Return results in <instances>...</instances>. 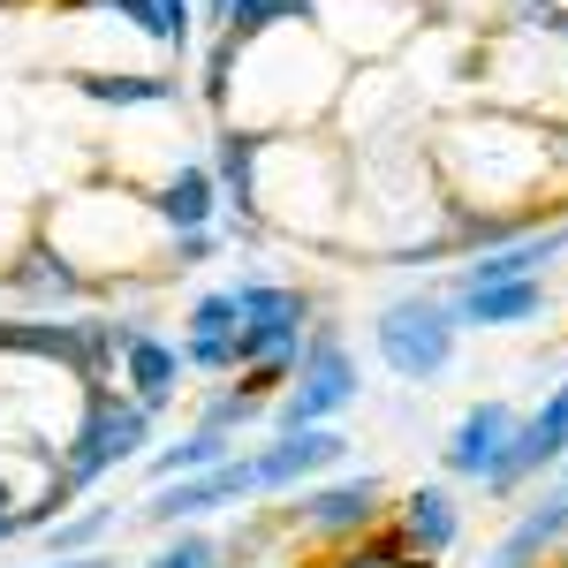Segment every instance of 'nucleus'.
Here are the masks:
<instances>
[{"instance_id": "obj_1", "label": "nucleus", "mask_w": 568, "mask_h": 568, "mask_svg": "<svg viewBox=\"0 0 568 568\" xmlns=\"http://www.w3.org/2000/svg\"><path fill=\"white\" fill-rule=\"evenodd\" d=\"M144 439H152V409L122 402L114 387H84V417H77L69 455H61V485H69V493H77V485H99L106 470L136 463Z\"/></svg>"}, {"instance_id": "obj_2", "label": "nucleus", "mask_w": 568, "mask_h": 568, "mask_svg": "<svg viewBox=\"0 0 568 568\" xmlns=\"http://www.w3.org/2000/svg\"><path fill=\"white\" fill-rule=\"evenodd\" d=\"M455 311L439 304V296H402V304L379 311V326H372V342H379V364H387L394 379H439L447 364H455Z\"/></svg>"}, {"instance_id": "obj_3", "label": "nucleus", "mask_w": 568, "mask_h": 568, "mask_svg": "<svg viewBox=\"0 0 568 568\" xmlns=\"http://www.w3.org/2000/svg\"><path fill=\"white\" fill-rule=\"evenodd\" d=\"M356 394L364 387H356V364H349V349H342V334L318 326L304 342V356H296V387L273 402V425H281V433H311V425L342 417Z\"/></svg>"}, {"instance_id": "obj_4", "label": "nucleus", "mask_w": 568, "mask_h": 568, "mask_svg": "<svg viewBox=\"0 0 568 568\" xmlns=\"http://www.w3.org/2000/svg\"><path fill=\"white\" fill-rule=\"evenodd\" d=\"M251 493H258V470L235 455V463H220V470H197V478L152 485V500H144V524H197V516H213V508H235V500H251Z\"/></svg>"}, {"instance_id": "obj_5", "label": "nucleus", "mask_w": 568, "mask_h": 568, "mask_svg": "<svg viewBox=\"0 0 568 568\" xmlns=\"http://www.w3.org/2000/svg\"><path fill=\"white\" fill-rule=\"evenodd\" d=\"M61 500H69L61 463H45L39 447H8V439H0V516H16L23 530H39V524H53Z\"/></svg>"}, {"instance_id": "obj_6", "label": "nucleus", "mask_w": 568, "mask_h": 568, "mask_svg": "<svg viewBox=\"0 0 568 568\" xmlns=\"http://www.w3.org/2000/svg\"><path fill=\"white\" fill-rule=\"evenodd\" d=\"M561 455H568V379L554 387V402H546L538 417H524V425H516V439H508L500 470L485 478V493H516L530 470H546V463H561Z\"/></svg>"}, {"instance_id": "obj_7", "label": "nucleus", "mask_w": 568, "mask_h": 568, "mask_svg": "<svg viewBox=\"0 0 568 568\" xmlns=\"http://www.w3.org/2000/svg\"><path fill=\"white\" fill-rule=\"evenodd\" d=\"M516 425H524V417H516L508 402H470V409H463V425H455V439H447V470L485 485L493 470H500V455H508Z\"/></svg>"}, {"instance_id": "obj_8", "label": "nucleus", "mask_w": 568, "mask_h": 568, "mask_svg": "<svg viewBox=\"0 0 568 568\" xmlns=\"http://www.w3.org/2000/svg\"><path fill=\"white\" fill-rule=\"evenodd\" d=\"M349 455V439L326 433V425H311V433H281L265 455H251V470H258V493H281V485L311 478V470H334Z\"/></svg>"}, {"instance_id": "obj_9", "label": "nucleus", "mask_w": 568, "mask_h": 568, "mask_svg": "<svg viewBox=\"0 0 568 568\" xmlns=\"http://www.w3.org/2000/svg\"><path fill=\"white\" fill-rule=\"evenodd\" d=\"M568 258V220L561 227H538V235H516L500 251H478L463 265V288H500V281H538V265Z\"/></svg>"}, {"instance_id": "obj_10", "label": "nucleus", "mask_w": 568, "mask_h": 568, "mask_svg": "<svg viewBox=\"0 0 568 568\" xmlns=\"http://www.w3.org/2000/svg\"><path fill=\"white\" fill-rule=\"evenodd\" d=\"M455 326H524L546 311V281H500V288H455Z\"/></svg>"}, {"instance_id": "obj_11", "label": "nucleus", "mask_w": 568, "mask_h": 568, "mask_svg": "<svg viewBox=\"0 0 568 568\" xmlns=\"http://www.w3.org/2000/svg\"><path fill=\"white\" fill-rule=\"evenodd\" d=\"M372 516H379V478H372V470L296 500V524L304 530H372Z\"/></svg>"}, {"instance_id": "obj_12", "label": "nucleus", "mask_w": 568, "mask_h": 568, "mask_svg": "<svg viewBox=\"0 0 568 568\" xmlns=\"http://www.w3.org/2000/svg\"><path fill=\"white\" fill-rule=\"evenodd\" d=\"M144 205H152V220H160L168 235H190V227H205V220H213V168H175V175L160 182Z\"/></svg>"}, {"instance_id": "obj_13", "label": "nucleus", "mask_w": 568, "mask_h": 568, "mask_svg": "<svg viewBox=\"0 0 568 568\" xmlns=\"http://www.w3.org/2000/svg\"><path fill=\"white\" fill-rule=\"evenodd\" d=\"M122 364H130V402L136 409H168L182 387V349H168V342H152V334H136L130 349H122Z\"/></svg>"}, {"instance_id": "obj_14", "label": "nucleus", "mask_w": 568, "mask_h": 568, "mask_svg": "<svg viewBox=\"0 0 568 568\" xmlns=\"http://www.w3.org/2000/svg\"><path fill=\"white\" fill-rule=\"evenodd\" d=\"M455 530H463V516H455V500H447L439 485H417V493L402 500V546H409V554L433 561V554L455 546Z\"/></svg>"}, {"instance_id": "obj_15", "label": "nucleus", "mask_w": 568, "mask_h": 568, "mask_svg": "<svg viewBox=\"0 0 568 568\" xmlns=\"http://www.w3.org/2000/svg\"><path fill=\"white\" fill-rule=\"evenodd\" d=\"M554 538H568V493L538 500L524 524H516L508 538H500V546H493V554H485V568H530L538 554H546V546H554Z\"/></svg>"}, {"instance_id": "obj_16", "label": "nucleus", "mask_w": 568, "mask_h": 568, "mask_svg": "<svg viewBox=\"0 0 568 568\" xmlns=\"http://www.w3.org/2000/svg\"><path fill=\"white\" fill-rule=\"evenodd\" d=\"M227 447H235V433H213V425H197V433H182L168 455H152V485H168V478H197V470H220V463H235Z\"/></svg>"}, {"instance_id": "obj_17", "label": "nucleus", "mask_w": 568, "mask_h": 568, "mask_svg": "<svg viewBox=\"0 0 568 568\" xmlns=\"http://www.w3.org/2000/svg\"><path fill=\"white\" fill-rule=\"evenodd\" d=\"M8 281H16V296H31V304H69V296L84 288V273L61 258V251H23V265H8Z\"/></svg>"}, {"instance_id": "obj_18", "label": "nucleus", "mask_w": 568, "mask_h": 568, "mask_svg": "<svg viewBox=\"0 0 568 568\" xmlns=\"http://www.w3.org/2000/svg\"><path fill=\"white\" fill-rule=\"evenodd\" d=\"M84 91L99 106H175L182 99L168 77H84Z\"/></svg>"}, {"instance_id": "obj_19", "label": "nucleus", "mask_w": 568, "mask_h": 568, "mask_svg": "<svg viewBox=\"0 0 568 568\" xmlns=\"http://www.w3.org/2000/svg\"><path fill=\"white\" fill-rule=\"evenodd\" d=\"M235 326H243V311H235V288H213V296H197V311H190V342H235Z\"/></svg>"}, {"instance_id": "obj_20", "label": "nucleus", "mask_w": 568, "mask_h": 568, "mask_svg": "<svg viewBox=\"0 0 568 568\" xmlns=\"http://www.w3.org/2000/svg\"><path fill=\"white\" fill-rule=\"evenodd\" d=\"M251 175H258V136H251V130H227V136H220V182H227L243 205H251Z\"/></svg>"}, {"instance_id": "obj_21", "label": "nucleus", "mask_w": 568, "mask_h": 568, "mask_svg": "<svg viewBox=\"0 0 568 568\" xmlns=\"http://www.w3.org/2000/svg\"><path fill=\"white\" fill-rule=\"evenodd\" d=\"M114 530V508H84V516H69V524H45V546L69 561V554H84L91 538H106Z\"/></svg>"}, {"instance_id": "obj_22", "label": "nucleus", "mask_w": 568, "mask_h": 568, "mask_svg": "<svg viewBox=\"0 0 568 568\" xmlns=\"http://www.w3.org/2000/svg\"><path fill=\"white\" fill-rule=\"evenodd\" d=\"M144 568H220V546L205 538V530H182V538H168Z\"/></svg>"}, {"instance_id": "obj_23", "label": "nucleus", "mask_w": 568, "mask_h": 568, "mask_svg": "<svg viewBox=\"0 0 568 568\" xmlns=\"http://www.w3.org/2000/svg\"><path fill=\"white\" fill-rule=\"evenodd\" d=\"M334 568H433V561H425V554H409V546H402V530H387L372 554H349V561H334Z\"/></svg>"}, {"instance_id": "obj_24", "label": "nucleus", "mask_w": 568, "mask_h": 568, "mask_svg": "<svg viewBox=\"0 0 568 568\" xmlns=\"http://www.w3.org/2000/svg\"><path fill=\"white\" fill-rule=\"evenodd\" d=\"M182 364H197V372H235V342H182Z\"/></svg>"}, {"instance_id": "obj_25", "label": "nucleus", "mask_w": 568, "mask_h": 568, "mask_svg": "<svg viewBox=\"0 0 568 568\" xmlns=\"http://www.w3.org/2000/svg\"><path fill=\"white\" fill-rule=\"evenodd\" d=\"M160 8V31H168V45L182 53V39H190V0H152Z\"/></svg>"}, {"instance_id": "obj_26", "label": "nucleus", "mask_w": 568, "mask_h": 568, "mask_svg": "<svg viewBox=\"0 0 568 568\" xmlns=\"http://www.w3.org/2000/svg\"><path fill=\"white\" fill-rule=\"evenodd\" d=\"M53 568H114V561H99V554H91V561H53Z\"/></svg>"}, {"instance_id": "obj_27", "label": "nucleus", "mask_w": 568, "mask_h": 568, "mask_svg": "<svg viewBox=\"0 0 568 568\" xmlns=\"http://www.w3.org/2000/svg\"><path fill=\"white\" fill-rule=\"evenodd\" d=\"M16 530H23V524H16V516H0V538H16Z\"/></svg>"}, {"instance_id": "obj_28", "label": "nucleus", "mask_w": 568, "mask_h": 568, "mask_svg": "<svg viewBox=\"0 0 568 568\" xmlns=\"http://www.w3.org/2000/svg\"><path fill=\"white\" fill-rule=\"evenodd\" d=\"M561 493H568V485H561Z\"/></svg>"}]
</instances>
